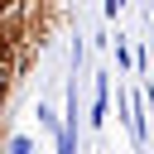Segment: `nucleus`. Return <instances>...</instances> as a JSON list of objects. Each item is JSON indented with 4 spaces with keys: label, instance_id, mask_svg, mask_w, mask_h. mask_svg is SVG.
<instances>
[{
    "label": "nucleus",
    "instance_id": "obj_1",
    "mask_svg": "<svg viewBox=\"0 0 154 154\" xmlns=\"http://www.w3.org/2000/svg\"><path fill=\"white\" fill-rule=\"evenodd\" d=\"M116 111H120V120H125L135 149H144V91H130L125 101H116Z\"/></svg>",
    "mask_w": 154,
    "mask_h": 154
},
{
    "label": "nucleus",
    "instance_id": "obj_2",
    "mask_svg": "<svg viewBox=\"0 0 154 154\" xmlns=\"http://www.w3.org/2000/svg\"><path fill=\"white\" fill-rule=\"evenodd\" d=\"M106 116H111V72H91V116H87V125L101 130Z\"/></svg>",
    "mask_w": 154,
    "mask_h": 154
},
{
    "label": "nucleus",
    "instance_id": "obj_3",
    "mask_svg": "<svg viewBox=\"0 0 154 154\" xmlns=\"http://www.w3.org/2000/svg\"><path fill=\"white\" fill-rule=\"evenodd\" d=\"M67 63H72V77H82V67H87V38H82V34L72 38V53H67Z\"/></svg>",
    "mask_w": 154,
    "mask_h": 154
},
{
    "label": "nucleus",
    "instance_id": "obj_4",
    "mask_svg": "<svg viewBox=\"0 0 154 154\" xmlns=\"http://www.w3.org/2000/svg\"><path fill=\"white\" fill-rule=\"evenodd\" d=\"M111 48H116V72H135V63H130V48H125V38H120V34L111 38Z\"/></svg>",
    "mask_w": 154,
    "mask_h": 154
},
{
    "label": "nucleus",
    "instance_id": "obj_5",
    "mask_svg": "<svg viewBox=\"0 0 154 154\" xmlns=\"http://www.w3.org/2000/svg\"><path fill=\"white\" fill-rule=\"evenodd\" d=\"M53 149H58V154H77V135L58 130V135H53Z\"/></svg>",
    "mask_w": 154,
    "mask_h": 154
},
{
    "label": "nucleus",
    "instance_id": "obj_6",
    "mask_svg": "<svg viewBox=\"0 0 154 154\" xmlns=\"http://www.w3.org/2000/svg\"><path fill=\"white\" fill-rule=\"evenodd\" d=\"M5 154H34V140H29V135H10Z\"/></svg>",
    "mask_w": 154,
    "mask_h": 154
},
{
    "label": "nucleus",
    "instance_id": "obj_7",
    "mask_svg": "<svg viewBox=\"0 0 154 154\" xmlns=\"http://www.w3.org/2000/svg\"><path fill=\"white\" fill-rule=\"evenodd\" d=\"M38 125H43V130H53V135H58V116H53V111H48V106H43V101H38Z\"/></svg>",
    "mask_w": 154,
    "mask_h": 154
},
{
    "label": "nucleus",
    "instance_id": "obj_8",
    "mask_svg": "<svg viewBox=\"0 0 154 154\" xmlns=\"http://www.w3.org/2000/svg\"><path fill=\"white\" fill-rule=\"evenodd\" d=\"M125 5H130V0H101V14H106V19H116Z\"/></svg>",
    "mask_w": 154,
    "mask_h": 154
},
{
    "label": "nucleus",
    "instance_id": "obj_9",
    "mask_svg": "<svg viewBox=\"0 0 154 154\" xmlns=\"http://www.w3.org/2000/svg\"><path fill=\"white\" fill-rule=\"evenodd\" d=\"M0 58H5V29H0Z\"/></svg>",
    "mask_w": 154,
    "mask_h": 154
}]
</instances>
